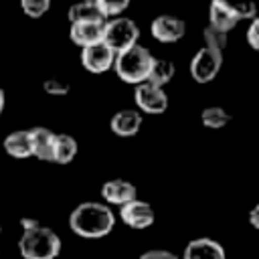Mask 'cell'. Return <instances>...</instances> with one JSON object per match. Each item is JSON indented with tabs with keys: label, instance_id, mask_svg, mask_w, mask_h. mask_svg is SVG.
<instances>
[{
	"label": "cell",
	"instance_id": "6da1fadb",
	"mask_svg": "<svg viewBox=\"0 0 259 259\" xmlns=\"http://www.w3.org/2000/svg\"><path fill=\"white\" fill-rule=\"evenodd\" d=\"M115 225L113 210L105 202H81L69 214V227L83 239H101L111 233Z\"/></svg>",
	"mask_w": 259,
	"mask_h": 259
},
{
	"label": "cell",
	"instance_id": "7a4b0ae2",
	"mask_svg": "<svg viewBox=\"0 0 259 259\" xmlns=\"http://www.w3.org/2000/svg\"><path fill=\"white\" fill-rule=\"evenodd\" d=\"M152 55L146 47L142 45H132L119 53H115L113 57V71L115 75L125 81V83H132V85H138L142 81H146L148 77V69H150V63H152Z\"/></svg>",
	"mask_w": 259,
	"mask_h": 259
},
{
	"label": "cell",
	"instance_id": "3957f363",
	"mask_svg": "<svg viewBox=\"0 0 259 259\" xmlns=\"http://www.w3.org/2000/svg\"><path fill=\"white\" fill-rule=\"evenodd\" d=\"M18 251L24 259H57L61 253V239L49 227H34L22 231L18 239Z\"/></svg>",
	"mask_w": 259,
	"mask_h": 259
},
{
	"label": "cell",
	"instance_id": "277c9868",
	"mask_svg": "<svg viewBox=\"0 0 259 259\" xmlns=\"http://www.w3.org/2000/svg\"><path fill=\"white\" fill-rule=\"evenodd\" d=\"M140 38V28L132 18L125 16H113L103 22V36L101 40L113 51L119 53L132 45H136Z\"/></svg>",
	"mask_w": 259,
	"mask_h": 259
},
{
	"label": "cell",
	"instance_id": "5b68a950",
	"mask_svg": "<svg viewBox=\"0 0 259 259\" xmlns=\"http://www.w3.org/2000/svg\"><path fill=\"white\" fill-rule=\"evenodd\" d=\"M221 65H223V53L202 47L194 53L190 61V75L196 83H208L217 77V73L221 71Z\"/></svg>",
	"mask_w": 259,
	"mask_h": 259
},
{
	"label": "cell",
	"instance_id": "8992f818",
	"mask_svg": "<svg viewBox=\"0 0 259 259\" xmlns=\"http://www.w3.org/2000/svg\"><path fill=\"white\" fill-rule=\"evenodd\" d=\"M134 101L136 105L140 107V113H152V115H158V113H164L166 107H168V95L162 87H156L148 81H142L136 85L134 89Z\"/></svg>",
	"mask_w": 259,
	"mask_h": 259
},
{
	"label": "cell",
	"instance_id": "52a82bcc",
	"mask_svg": "<svg viewBox=\"0 0 259 259\" xmlns=\"http://www.w3.org/2000/svg\"><path fill=\"white\" fill-rule=\"evenodd\" d=\"M119 219L123 221V225L140 231V229H148V227L154 225L156 212L150 206V202L134 198V200H130V202L119 206Z\"/></svg>",
	"mask_w": 259,
	"mask_h": 259
},
{
	"label": "cell",
	"instance_id": "ba28073f",
	"mask_svg": "<svg viewBox=\"0 0 259 259\" xmlns=\"http://www.w3.org/2000/svg\"><path fill=\"white\" fill-rule=\"evenodd\" d=\"M113 57H115V53H113L103 40L81 49V65H83L89 73H95V75L109 71L111 65H113Z\"/></svg>",
	"mask_w": 259,
	"mask_h": 259
},
{
	"label": "cell",
	"instance_id": "9c48e42d",
	"mask_svg": "<svg viewBox=\"0 0 259 259\" xmlns=\"http://www.w3.org/2000/svg\"><path fill=\"white\" fill-rule=\"evenodd\" d=\"M150 32L156 40L160 42H176L184 36L186 32V24L182 18L172 16V14H160L152 20L150 24Z\"/></svg>",
	"mask_w": 259,
	"mask_h": 259
},
{
	"label": "cell",
	"instance_id": "30bf717a",
	"mask_svg": "<svg viewBox=\"0 0 259 259\" xmlns=\"http://www.w3.org/2000/svg\"><path fill=\"white\" fill-rule=\"evenodd\" d=\"M101 196L105 200V204H115V206H121L134 198H138V190L136 186L130 182V180H123V178H113V180H107L103 182L101 186Z\"/></svg>",
	"mask_w": 259,
	"mask_h": 259
},
{
	"label": "cell",
	"instance_id": "8fae6325",
	"mask_svg": "<svg viewBox=\"0 0 259 259\" xmlns=\"http://www.w3.org/2000/svg\"><path fill=\"white\" fill-rule=\"evenodd\" d=\"M182 259H227V255L219 241L208 237H198L184 247Z\"/></svg>",
	"mask_w": 259,
	"mask_h": 259
},
{
	"label": "cell",
	"instance_id": "7c38bea8",
	"mask_svg": "<svg viewBox=\"0 0 259 259\" xmlns=\"http://www.w3.org/2000/svg\"><path fill=\"white\" fill-rule=\"evenodd\" d=\"M103 22L105 20H85V22H73L71 24V30H69V36L71 40L85 49L89 45H95L101 40L103 36Z\"/></svg>",
	"mask_w": 259,
	"mask_h": 259
},
{
	"label": "cell",
	"instance_id": "4fadbf2b",
	"mask_svg": "<svg viewBox=\"0 0 259 259\" xmlns=\"http://www.w3.org/2000/svg\"><path fill=\"white\" fill-rule=\"evenodd\" d=\"M109 127L119 138L136 136L142 127V113L138 109H119L117 113H113Z\"/></svg>",
	"mask_w": 259,
	"mask_h": 259
},
{
	"label": "cell",
	"instance_id": "5bb4252c",
	"mask_svg": "<svg viewBox=\"0 0 259 259\" xmlns=\"http://www.w3.org/2000/svg\"><path fill=\"white\" fill-rule=\"evenodd\" d=\"M4 150L8 156L24 160L32 156V144H30V132L28 130H16L10 132L4 138Z\"/></svg>",
	"mask_w": 259,
	"mask_h": 259
},
{
	"label": "cell",
	"instance_id": "9a60e30c",
	"mask_svg": "<svg viewBox=\"0 0 259 259\" xmlns=\"http://www.w3.org/2000/svg\"><path fill=\"white\" fill-rule=\"evenodd\" d=\"M30 132V144H32V156L42 160V162H51L53 156V142H55V132H51L49 127H32Z\"/></svg>",
	"mask_w": 259,
	"mask_h": 259
},
{
	"label": "cell",
	"instance_id": "2e32d148",
	"mask_svg": "<svg viewBox=\"0 0 259 259\" xmlns=\"http://www.w3.org/2000/svg\"><path fill=\"white\" fill-rule=\"evenodd\" d=\"M75 156H77V142H75V138L69 136V134H55L51 162L69 164V162H73Z\"/></svg>",
	"mask_w": 259,
	"mask_h": 259
},
{
	"label": "cell",
	"instance_id": "e0dca14e",
	"mask_svg": "<svg viewBox=\"0 0 259 259\" xmlns=\"http://www.w3.org/2000/svg\"><path fill=\"white\" fill-rule=\"evenodd\" d=\"M174 77V65L168 59H152L150 69H148V77L146 81L156 85V87H164L170 79Z\"/></svg>",
	"mask_w": 259,
	"mask_h": 259
},
{
	"label": "cell",
	"instance_id": "ac0fdd59",
	"mask_svg": "<svg viewBox=\"0 0 259 259\" xmlns=\"http://www.w3.org/2000/svg\"><path fill=\"white\" fill-rule=\"evenodd\" d=\"M237 22H239V20H237L229 10H225L219 2L210 0V6H208V24H210L212 28L223 30V32H229L231 28H235Z\"/></svg>",
	"mask_w": 259,
	"mask_h": 259
},
{
	"label": "cell",
	"instance_id": "d6986e66",
	"mask_svg": "<svg viewBox=\"0 0 259 259\" xmlns=\"http://www.w3.org/2000/svg\"><path fill=\"white\" fill-rule=\"evenodd\" d=\"M69 22H85V20H105V16L101 14L99 6L97 4H91V2H77L69 8V14H67Z\"/></svg>",
	"mask_w": 259,
	"mask_h": 259
},
{
	"label": "cell",
	"instance_id": "ffe728a7",
	"mask_svg": "<svg viewBox=\"0 0 259 259\" xmlns=\"http://www.w3.org/2000/svg\"><path fill=\"white\" fill-rule=\"evenodd\" d=\"M219 2L225 10H229L237 20H245V18H255L257 16V8H255V2L253 0H214Z\"/></svg>",
	"mask_w": 259,
	"mask_h": 259
},
{
	"label": "cell",
	"instance_id": "44dd1931",
	"mask_svg": "<svg viewBox=\"0 0 259 259\" xmlns=\"http://www.w3.org/2000/svg\"><path fill=\"white\" fill-rule=\"evenodd\" d=\"M200 121H202V125H204V127L219 130V127H225V125L231 121V115H229L223 107L212 105V107L202 109V113H200Z\"/></svg>",
	"mask_w": 259,
	"mask_h": 259
},
{
	"label": "cell",
	"instance_id": "7402d4cb",
	"mask_svg": "<svg viewBox=\"0 0 259 259\" xmlns=\"http://www.w3.org/2000/svg\"><path fill=\"white\" fill-rule=\"evenodd\" d=\"M202 38H204V47L214 49V51H219V53H223V49L227 47V32L217 30V28H212L210 24L202 30Z\"/></svg>",
	"mask_w": 259,
	"mask_h": 259
},
{
	"label": "cell",
	"instance_id": "603a6c76",
	"mask_svg": "<svg viewBox=\"0 0 259 259\" xmlns=\"http://www.w3.org/2000/svg\"><path fill=\"white\" fill-rule=\"evenodd\" d=\"M97 6L107 20L113 16H121V12L130 6V0H97Z\"/></svg>",
	"mask_w": 259,
	"mask_h": 259
},
{
	"label": "cell",
	"instance_id": "cb8c5ba5",
	"mask_svg": "<svg viewBox=\"0 0 259 259\" xmlns=\"http://www.w3.org/2000/svg\"><path fill=\"white\" fill-rule=\"evenodd\" d=\"M20 6H22L26 16L38 18L51 8V0H20Z\"/></svg>",
	"mask_w": 259,
	"mask_h": 259
},
{
	"label": "cell",
	"instance_id": "d4e9b609",
	"mask_svg": "<svg viewBox=\"0 0 259 259\" xmlns=\"http://www.w3.org/2000/svg\"><path fill=\"white\" fill-rule=\"evenodd\" d=\"M42 89L49 95H67L69 93V83H65L61 79H47L42 83Z\"/></svg>",
	"mask_w": 259,
	"mask_h": 259
},
{
	"label": "cell",
	"instance_id": "484cf974",
	"mask_svg": "<svg viewBox=\"0 0 259 259\" xmlns=\"http://www.w3.org/2000/svg\"><path fill=\"white\" fill-rule=\"evenodd\" d=\"M247 40H249V45H251V49H259V18L255 16V18H251V24H249V28H247Z\"/></svg>",
	"mask_w": 259,
	"mask_h": 259
},
{
	"label": "cell",
	"instance_id": "4316f807",
	"mask_svg": "<svg viewBox=\"0 0 259 259\" xmlns=\"http://www.w3.org/2000/svg\"><path fill=\"white\" fill-rule=\"evenodd\" d=\"M140 259H178V257L172 251H166V249H150V251L142 253Z\"/></svg>",
	"mask_w": 259,
	"mask_h": 259
},
{
	"label": "cell",
	"instance_id": "83f0119b",
	"mask_svg": "<svg viewBox=\"0 0 259 259\" xmlns=\"http://www.w3.org/2000/svg\"><path fill=\"white\" fill-rule=\"evenodd\" d=\"M40 223L36 221V219H30V217H22L20 219V227H22V231H28V229H34V227H38Z\"/></svg>",
	"mask_w": 259,
	"mask_h": 259
},
{
	"label": "cell",
	"instance_id": "f1b7e54d",
	"mask_svg": "<svg viewBox=\"0 0 259 259\" xmlns=\"http://www.w3.org/2000/svg\"><path fill=\"white\" fill-rule=\"evenodd\" d=\"M249 217H251V225H253V227H259V221H257V217H259V206H257V204L253 206V210H251Z\"/></svg>",
	"mask_w": 259,
	"mask_h": 259
},
{
	"label": "cell",
	"instance_id": "f546056e",
	"mask_svg": "<svg viewBox=\"0 0 259 259\" xmlns=\"http://www.w3.org/2000/svg\"><path fill=\"white\" fill-rule=\"evenodd\" d=\"M4 103H6V97H4V89L0 87V113L4 111Z\"/></svg>",
	"mask_w": 259,
	"mask_h": 259
},
{
	"label": "cell",
	"instance_id": "4dcf8cb0",
	"mask_svg": "<svg viewBox=\"0 0 259 259\" xmlns=\"http://www.w3.org/2000/svg\"><path fill=\"white\" fill-rule=\"evenodd\" d=\"M83 2H91V4H97V0H83Z\"/></svg>",
	"mask_w": 259,
	"mask_h": 259
},
{
	"label": "cell",
	"instance_id": "1f68e13d",
	"mask_svg": "<svg viewBox=\"0 0 259 259\" xmlns=\"http://www.w3.org/2000/svg\"><path fill=\"white\" fill-rule=\"evenodd\" d=\"M0 235H2V227H0Z\"/></svg>",
	"mask_w": 259,
	"mask_h": 259
}]
</instances>
